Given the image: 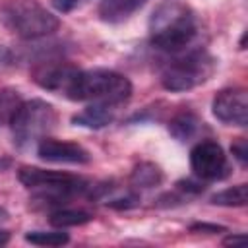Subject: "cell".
<instances>
[{
	"label": "cell",
	"mask_w": 248,
	"mask_h": 248,
	"mask_svg": "<svg viewBox=\"0 0 248 248\" xmlns=\"http://www.w3.org/2000/svg\"><path fill=\"white\" fill-rule=\"evenodd\" d=\"M62 95L70 101L118 107L132 97V83L126 76L114 70H105V68L79 70L78 68L70 78Z\"/></svg>",
	"instance_id": "2"
},
{
	"label": "cell",
	"mask_w": 248,
	"mask_h": 248,
	"mask_svg": "<svg viewBox=\"0 0 248 248\" xmlns=\"http://www.w3.org/2000/svg\"><path fill=\"white\" fill-rule=\"evenodd\" d=\"M161 180H163L161 169L153 163H147V161L138 163L130 174V182L136 188H153V186L161 184Z\"/></svg>",
	"instance_id": "14"
},
{
	"label": "cell",
	"mask_w": 248,
	"mask_h": 248,
	"mask_svg": "<svg viewBox=\"0 0 248 248\" xmlns=\"http://www.w3.org/2000/svg\"><path fill=\"white\" fill-rule=\"evenodd\" d=\"M213 116L229 126H246L248 122V93L244 87H229L219 91L211 103Z\"/></svg>",
	"instance_id": "8"
},
{
	"label": "cell",
	"mask_w": 248,
	"mask_h": 248,
	"mask_svg": "<svg viewBox=\"0 0 248 248\" xmlns=\"http://www.w3.org/2000/svg\"><path fill=\"white\" fill-rule=\"evenodd\" d=\"M112 120H114V107H107V105H89L87 108L72 116V122L76 126L93 128V130H99L110 124Z\"/></svg>",
	"instance_id": "12"
},
{
	"label": "cell",
	"mask_w": 248,
	"mask_h": 248,
	"mask_svg": "<svg viewBox=\"0 0 248 248\" xmlns=\"http://www.w3.org/2000/svg\"><path fill=\"white\" fill-rule=\"evenodd\" d=\"M87 2H89V0H50L52 8H54L56 12H60V14H70V12L81 8V6L87 4Z\"/></svg>",
	"instance_id": "19"
},
{
	"label": "cell",
	"mask_w": 248,
	"mask_h": 248,
	"mask_svg": "<svg viewBox=\"0 0 248 248\" xmlns=\"http://www.w3.org/2000/svg\"><path fill=\"white\" fill-rule=\"evenodd\" d=\"M231 151H232V157L240 163V167H246V163H248V145H246V140L244 138L236 140L231 145Z\"/></svg>",
	"instance_id": "20"
},
{
	"label": "cell",
	"mask_w": 248,
	"mask_h": 248,
	"mask_svg": "<svg viewBox=\"0 0 248 248\" xmlns=\"http://www.w3.org/2000/svg\"><path fill=\"white\" fill-rule=\"evenodd\" d=\"M17 178L25 188L35 192L37 202L56 207L74 196L91 194L93 190V184L81 176L60 170H45L39 167H21L17 170Z\"/></svg>",
	"instance_id": "3"
},
{
	"label": "cell",
	"mask_w": 248,
	"mask_h": 248,
	"mask_svg": "<svg viewBox=\"0 0 248 248\" xmlns=\"http://www.w3.org/2000/svg\"><path fill=\"white\" fill-rule=\"evenodd\" d=\"M0 21L8 31L21 39L46 37L60 25L58 17L37 0H6L0 6Z\"/></svg>",
	"instance_id": "4"
},
{
	"label": "cell",
	"mask_w": 248,
	"mask_h": 248,
	"mask_svg": "<svg viewBox=\"0 0 248 248\" xmlns=\"http://www.w3.org/2000/svg\"><path fill=\"white\" fill-rule=\"evenodd\" d=\"M8 58H10V52H8V48L0 45V64H4V62H8Z\"/></svg>",
	"instance_id": "23"
},
{
	"label": "cell",
	"mask_w": 248,
	"mask_h": 248,
	"mask_svg": "<svg viewBox=\"0 0 248 248\" xmlns=\"http://www.w3.org/2000/svg\"><path fill=\"white\" fill-rule=\"evenodd\" d=\"M147 0H101L99 16L107 23H120L136 14Z\"/></svg>",
	"instance_id": "11"
},
{
	"label": "cell",
	"mask_w": 248,
	"mask_h": 248,
	"mask_svg": "<svg viewBox=\"0 0 248 248\" xmlns=\"http://www.w3.org/2000/svg\"><path fill=\"white\" fill-rule=\"evenodd\" d=\"M37 155L43 161L48 163H62V165H87L91 163V153L76 143V141H64L54 138H43L37 143Z\"/></svg>",
	"instance_id": "9"
},
{
	"label": "cell",
	"mask_w": 248,
	"mask_h": 248,
	"mask_svg": "<svg viewBox=\"0 0 248 248\" xmlns=\"http://www.w3.org/2000/svg\"><path fill=\"white\" fill-rule=\"evenodd\" d=\"M209 202L213 205H223V207H244L248 202V186L246 184L231 186L223 192L213 194Z\"/></svg>",
	"instance_id": "17"
},
{
	"label": "cell",
	"mask_w": 248,
	"mask_h": 248,
	"mask_svg": "<svg viewBox=\"0 0 248 248\" xmlns=\"http://www.w3.org/2000/svg\"><path fill=\"white\" fill-rule=\"evenodd\" d=\"M190 231H200V232H219V231H225L223 227H217V225H207V223H194L190 227Z\"/></svg>",
	"instance_id": "21"
},
{
	"label": "cell",
	"mask_w": 248,
	"mask_h": 248,
	"mask_svg": "<svg viewBox=\"0 0 248 248\" xmlns=\"http://www.w3.org/2000/svg\"><path fill=\"white\" fill-rule=\"evenodd\" d=\"M4 219H8V211L4 207H0V221H4Z\"/></svg>",
	"instance_id": "26"
},
{
	"label": "cell",
	"mask_w": 248,
	"mask_h": 248,
	"mask_svg": "<svg viewBox=\"0 0 248 248\" xmlns=\"http://www.w3.org/2000/svg\"><path fill=\"white\" fill-rule=\"evenodd\" d=\"M93 219V215L89 211L83 209H70V207H58L50 213V225L58 227V229H66V227H79L85 225Z\"/></svg>",
	"instance_id": "15"
},
{
	"label": "cell",
	"mask_w": 248,
	"mask_h": 248,
	"mask_svg": "<svg viewBox=\"0 0 248 248\" xmlns=\"http://www.w3.org/2000/svg\"><path fill=\"white\" fill-rule=\"evenodd\" d=\"M215 66H217L215 58L207 50L196 48L170 60L161 74V83L167 91L172 93L190 91L205 83L213 76Z\"/></svg>",
	"instance_id": "5"
},
{
	"label": "cell",
	"mask_w": 248,
	"mask_h": 248,
	"mask_svg": "<svg viewBox=\"0 0 248 248\" xmlns=\"http://www.w3.org/2000/svg\"><path fill=\"white\" fill-rule=\"evenodd\" d=\"M190 167L200 180H223L231 174V165L223 147L211 140H202L192 147Z\"/></svg>",
	"instance_id": "7"
},
{
	"label": "cell",
	"mask_w": 248,
	"mask_h": 248,
	"mask_svg": "<svg viewBox=\"0 0 248 248\" xmlns=\"http://www.w3.org/2000/svg\"><path fill=\"white\" fill-rule=\"evenodd\" d=\"M25 240L37 246H62L70 240V236L62 231H31L25 234Z\"/></svg>",
	"instance_id": "18"
},
{
	"label": "cell",
	"mask_w": 248,
	"mask_h": 248,
	"mask_svg": "<svg viewBox=\"0 0 248 248\" xmlns=\"http://www.w3.org/2000/svg\"><path fill=\"white\" fill-rule=\"evenodd\" d=\"M200 33L196 12L180 2H167L159 6L149 19V41L155 48L165 52L186 50Z\"/></svg>",
	"instance_id": "1"
},
{
	"label": "cell",
	"mask_w": 248,
	"mask_h": 248,
	"mask_svg": "<svg viewBox=\"0 0 248 248\" xmlns=\"http://www.w3.org/2000/svg\"><path fill=\"white\" fill-rule=\"evenodd\" d=\"M56 120L58 116L50 103L41 99L23 101L10 124L14 134V143L21 149L39 143L54 128Z\"/></svg>",
	"instance_id": "6"
},
{
	"label": "cell",
	"mask_w": 248,
	"mask_h": 248,
	"mask_svg": "<svg viewBox=\"0 0 248 248\" xmlns=\"http://www.w3.org/2000/svg\"><path fill=\"white\" fill-rule=\"evenodd\" d=\"M244 242V236L242 234H229L225 240H223V244H227V246H234V244H242Z\"/></svg>",
	"instance_id": "22"
},
{
	"label": "cell",
	"mask_w": 248,
	"mask_h": 248,
	"mask_svg": "<svg viewBox=\"0 0 248 248\" xmlns=\"http://www.w3.org/2000/svg\"><path fill=\"white\" fill-rule=\"evenodd\" d=\"M23 99L21 93L14 87L0 89V126H10L16 112L19 110Z\"/></svg>",
	"instance_id": "16"
},
{
	"label": "cell",
	"mask_w": 248,
	"mask_h": 248,
	"mask_svg": "<svg viewBox=\"0 0 248 248\" xmlns=\"http://www.w3.org/2000/svg\"><path fill=\"white\" fill-rule=\"evenodd\" d=\"M8 240H10V232L8 231H0V246L8 244Z\"/></svg>",
	"instance_id": "24"
},
{
	"label": "cell",
	"mask_w": 248,
	"mask_h": 248,
	"mask_svg": "<svg viewBox=\"0 0 248 248\" xmlns=\"http://www.w3.org/2000/svg\"><path fill=\"white\" fill-rule=\"evenodd\" d=\"M202 124H203V122H202L194 112L182 110V112H178V114H174V116L170 118V122H169V132H170V136H172L174 140H178V141H190L192 138L198 136V132L202 130Z\"/></svg>",
	"instance_id": "13"
},
{
	"label": "cell",
	"mask_w": 248,
	"mask_h": 248,
	"mask_svg": "<svg viewBox=\"0 0 248 248\" xmlns=\"http://www.w3.org/2000/svg\"><path fill=\"white\" fill-rule=\"evenodd\" d=\"M78 68L68 64V62H56V60H50V62H43L39 64L33 72H31V78L33 81L46 89V91H54V93H64L70 78L74 76Z\"/></svg>",
	"instance_id": "10"
},
{
	"label": "cell",
	"mask_w": 248,
	"mask_h": 248,
	"mask_svg": "<svg viewBox=\"0 0 248 248\" xmlns=\"http://www.w3.org/2000/svg\"><path fill=\"white\" fill-rule=\"evenodd\" d=\"M10 165H12V161L8 157H0V170H6Z\"/></svg>",
	"instance_id": "25"
}]
</instances>
